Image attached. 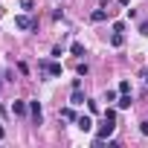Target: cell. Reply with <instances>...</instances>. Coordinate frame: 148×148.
Listing matches in <instances>:
<instances>
[{
	"mask_svg": "<svg viewBox=\"0 0 148 148\" xmlns=\"http://www.w3.org/2000/svg\"><path fill=\"white\" fill-rule=\"evenodd\" d=\"M70 102H73V105H84V102H87L84 93H82V84H73V96H70Z\"/></svg>",
	"mask_w": 148,
	"mask_h": 148,
	"instance_id": "obj_4",
	"label": "cell"
},
{
	"mask_svg": "<svg viewBox=\"0 0 148 148\" xmlns=\"http://www.w3.org/2000/svg\"><path fill=\"white\" fill-rule=\"evenodd\" d=\"M116 105H119V108H122V110H125V108H131V96H128V93H122V96H119V102H116Z\"/></svg>",
	"mask_w": 148,
	"mask_h": 148,
	"instance_id": "obj_9",
	"label": "cell"
},
{
	"mask_svg": "<svg viewBox=\"0 0 148 148\" xmlns=\"http://www.w3.org/2000/svg\"><path fill=\"white\" fill-rule=\"evenodd\" d=\"M15 26H18V29H38V21H32V18H26V15H18V18H15Z\"/></svg>",
	"mask_w": 148,
	"mask_h": 148,
	"instance_id": "obj_2",
	"label": "cell"
},
{
	"mask_svg": "<svg viewBox=\"0 0 148 148\" xmlns=\"http://www.w3.org/2000/svg\"><path fill=\"white\" fill-rule=\"evenodd\" d=\"M70 49H73V55H84V47H82V44H79V41H76V44H73V47H70Z\"/></svg>",
	"mask_w": 148,
	"mask_h": 148,
	"instance_id": "obj_11",
	"label": "cell"
},
{
	"mask_svg": "<svg viewBox=\"0 0 148 148\" xmlns=\"http://www.w3.org/2000/svg\"><path fill=\"white\" fill-rule=\"evenodd\" d=\"M79 128H82V131H90V128H93V119H90V116H79Z\"/></svg>",
	"mask_w": 148,
	"mask_h": 148,
	"instance_id": "obj_7",
	"label": "cell"
},
{
	"mask_svg": "<svg viewBox=\"0 0 148 148\" xmlns=\"http://www.w3.org/2000/svg\"><path fill=\"white\" fill-rule=\"evenodd\" d=\"M110 44H113V47H122V44H125V35H122V32H113V35H110Z\"/></svg>",
	"mask_w": 148,
	"mask_h": 148,
	"instance_id": "obj_8",
	"label": "cell"
},
{
	"mask_svg": "<svg viewBox=\"0 0 148 148\" xmlns=\"http://www.w3.org/2000/svg\"><path fill=\"white\" fill-rule=\"evenodd\" d=\"M29 113H32L35 125H41V105H38V102H29Z\"/></svg>",
	"mask_w": 148,
	"mask_h": 148,
	"instance_id": "obj_5",
	"label": "cell"
},
{
	"mask_svg": "<svg viewBox=\"0 0 148 148\" xmlns=\"http://www.w3.org/2000/svg\"><path fill=\"white\" fill-rule=\"evenodd\" d=\"M108 15H110V12H105V9H96L90 18H93V23H102V21H108Z\"/></svg>",
	"mask_w": 148,
	"mask_h": 148,
	"instance_id": "obj_6",
	"label": "cell"
},
{
	"mask_svg": "<svg viewBox=\"0 0 148 148\" xmlns=\"http://www.w3.org/2000/svg\"><path fill=\"white\" fill-rule=\"evenodd\" d=\"M139 131H142V134L148 136V122H142V125H139Z\"/></svg>",
	"mask_w": 148,
	"mask_h": 148,
	"instance_id": "obj_17",
	"label": "cell"
},
{
	"mask_svg": "<svg viewBox=\"0 0 148 148\" xmlns=\"http://www.w3.org/2000/svg\"><path fill=\"white\" fill-rule=\"evenodd\" d=\"M119 93H131V82H119Z\"/></svg>",
	"mask_w": 148,
	"mask_h": 148,
	"instance_id": "obj_12",
	"label": "cell"
},
{
	"mask_svg": "<svg viewBox=\"0 0 148 148\" xmlns=\"http://www.w3.org/2000/svg\"><path fill=\"white\" fill-rule=\"evenodd\" d=\"M87 73H90V67H87V64L82 61V64H79V76H87Z\"/></svg>",
	"mask_w": 148,
	"mask_h": 148,
	"instance_id": "obj_14",
	"label": "cell"
},
{
	"mask_svg": "<svg viewBox=\"0 0 148 148\" xmlns=\"http://www.w3.org/2000/svg\"><path fill=\"white\" fill-rule=\"evenodd\" d=\"M61 116H64V119H76V113H73L70 108H64V110H61Z\"/></svg>",
	"mask_w": 148,
	"mask_h": 148,
	"instance_id": "obj_15",
	"label": "cell"
},
{
	"mask_svg": "<svg viewBox=\"0 0 148 148\" xmlns=\"http://www.w3.org/2000/svg\"><path fill=\"white\" fill-rule=\"evenodd\" d=\"M32 6H35L32 0H21V9H26V12H32Z\"/></svg>",
	"mask_w": 148,
	"mask_h": 148,
	"instance_id": "obj_13",
	"label": "cell"
},
{
	"mask_svg": "<svg viewBox=\"0 0 148 148\" xmlns=\"http://www.w3.org/2000/svg\"><path fill=\"white\" fill-rule=\"evenodd\" d=\"M139 35H148V21H142V23H139Z\"/></svg>",
	"mask_w": 148,
	"mask_h": 148,
	"instance_id": "obj_16",
	"label": "cell"
},
{
	"mask_svg": "<svg viewBox=\"0 0 148 148\" xmlns=\"http://www.w3.org/2000/svg\"><path fill=\"white\" fill-rule=\"evenodd\" d=\"M3 134H6V131H3V125H0V139H3Z\"/></svg>",
	"mask_w": 148,
	"mask_h": 148,
	"instance_id": "obj_20",
	"label": "cell"
},
{
	"mask_svg": "<svg viewBox=\"0 0 148 148\" xmlns=\"http://www.w3.org/2000/svg\"><path fill=\"white\" fill-rule=\"evenodd\" d=\"M113 128H116V119H110V116H105V122L99 125V131H96V145H102L110 134H113Z\"/></svg>",
	"mask_w": 148,
	"mask_h": 148,
	"instance_id": "obj_1",
	"label": "cell"
},
{
	"mask_svg": "<svg viewBox=\"0 0 148 148\" xmlns=\"http://www.w3.org/2000/svg\"><path fill=\"white\" fill-rule=\"evenodd\" d=\"M38 67L47 73V76H61V64H55V61H41Z\"/></svg>",
	"mask_w": 148,
	"mask_h": 148,
	"instance_id": "obj_3",
	"label": "cell"
},
{
	"mask_svg": "<svg viewBox=\"0 0 148 148\" xmlns=\"http://www.w3.org/2000/svg\"><path fill=\"white\" fill-rule=\"evenodd\" d=\"M12 110H15V116H23V113H26V105H23V102H15Z\"/></svg>",
	"mask_w": 148,
	"mask_h": 148,
	"instance_id": "obj_10",
	"label": "cell"
},
{
	"mask_svg": "<svg viewBox=\"0 0 148 148\" xmlns=\"http://www.w3.org/2000/svg\"><path fill=\"white\" fill-rule=\"evenodd\" d=\"M128 3H131V0H119V6H128Z\"/></svg>",
	"mask_w": 148,
	"mask_h": 148,
	"instance_id": "obj_19",
	"label": "cell"
},
{
	"mask_svg": "<svg viewBox=\"0 0 148 148\" xmlns=\"http://www.w3.org/2000/svg\"><path fill=\"white\" fill-rule=\"evenodd\" d=\"M142 79H145V84H148V70H142Z\"/></svg>",
	"mask_w": 148,
	"mask_h": 148,
	"instance_id": "obj_18",
	"label": "cell"
}]
</instances>
